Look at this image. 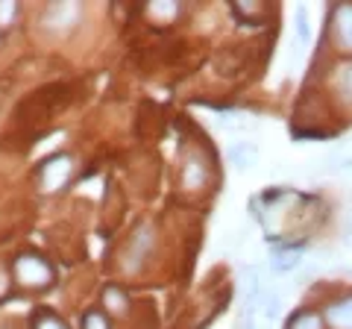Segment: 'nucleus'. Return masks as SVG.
Segmentation results:
<instances>
[{"mask_svg": "<svg viewBox=\"0 0 352 329\" xmlns=\"http://www.w3.org/2000/svg\"><path fill=\"white\" fill-rule=\"evenodd\" d=\"M12 273L21 285H27V288H41V285H47L53 279L50 265L41 256H32V253L18 256L15 265H12Z\"/></svg>", "mask_w": 352, "mask_h": 329, "instance_id": "1", "label": "nucleus"}, {"mask_svg": "<svg viewBox=\"0 0 352 329\" xmlns=\"http://www.w3.org/2000/svg\"><path fill=\"white\" fill-rule=\"evenodd\" d=\"M71 177V159L65 156H53L41 164V171H38V185L44 191H59L65 182H68Z\"/></svg>", "mask_w": 352, "mask_h": 329, "instance_id": "2", "label": "nucleus"}, {"mask_svg": "<svg viewBox=\"0 0 352 329\" xmlns=\"http://www.w3.org/2000/svg\"><path fill=\"white\" fill-rule=\"evenodd\" d=\"M323 321L329 329H352V291L332 303H326Z\"/></svg>", "mask_w": 352, "mask_h": 329, "instance_id": "3", "label": "nucleus"}, {"mask_svg": "<svg viewBox=\"0 0 352 329\" xmlns=\"http://www.w3.org/2000/svg\"><path fill=\"white\" fill-rule=\"evenodd\" d=\"M226 156L238 171H250V168H256V162H258V145L252 138H235L232 145H229Z\"/></svg>", "mask_w": 352, "mask_h": 329, "instance_id": "4", "label": "nucleus"}, {"mask_svg": "<svg viewBox=\"0 0 352 329\" xmlns=\"http://www.w3.org/2000/svg\"><path fill=\"white\" fill-rule=\"evenodd\" d=\"M335 41L338 47H344L346 53H352V3H340L335 9Z\"/></svg>", "mask_w": 352, "mask_h": 329, "instance_id": "5", "label": "nucleus"}, {"mask_svg": "<svg viewBox=\"0 0 352 329\" xmlns=\"http://www.w3.org/2000/svg\"><path fill=\"white\" fill-rule=\"evenodd\" d=\"M326 321L320 312L314 309H296L288 321H285V329H323Z\"/></svg>", "mask_w": 352, "mask_h": 329, "instance_id": "6", "label": "nucleus"}, {"mask_svg": "<svg viewBox=\"0 0 352 329\" xmlns=\"http://www.w3.org/2000/svg\"><path fill=\"white\" fill-rule=\"evenodd\" d=\"M302 265V253L300 250H291V253H276L267 262V270L270 273H294L296 268Z\"/></svg>", "mask_w": 352, "mask_h": 329, "instance_id": "7", "label": "nucleus"}, {"mask_svg": "<svg viewBox=\"0 0 352 329\" xmlns=\"http://www.w3.org/2000/svg\"><path fill=\"white\" fill-rule=\"evenodd\" d=\"M182 180H185V185H188V189H197V185H203V182H206V164L197 159V156H191L188 162H185Z\"/></svg>", "mask_w": 352, "mask_h": 329, "instance_id": "8", "label": "nucleus"}, {"mask_svg": "<svg viewBox=\"0 0 352 329\" xmlns=\"http://www.w3.org/2000/svg\"><path fill=\"white\" fill-rule=\"evenodd\" d=\"M150 229L144 226V229H141V233L135 235V241H132V250H129V253H126V268H135L138 265V259L141 256H144V250L150 247Z\"/></svg>", "mask_w": 352, "mask_h": 329, "instance_id": "9", "label": "nucleus"}, {"mask_svg": "<svg viewBox=\"0 0 352 329\" xmlns=\"http://www.w3.org/2000/svg\"><path fill=\"white\" fill-rule=\"evenodd\" d=\"M335 85H338V94L352 103V62H346V65H340V68H338Z\"/></svg>", "mask_w": 352, "mask_h": 329, "instance_id": "10", "label": "nucleus"}, {"mask_svg": "<svg viewBox=\"0 0 352 329\" xmlns=\"http://www.w3.org/2000/svg\"><path fill=\"white\" fill-rule=\"evenodd\" d=\"M296 39H300V45H308V41H311V27H308V9L305 6H296Z\"/></svg>", "mask_w": 352, "mask_h": 329, "instance_id": "11", "label": "nucleus"}, {"mask_svg": "<svg viewBox=\"0 0 352 329\" xmlns=\"http://www.w3.org/2000/svg\"><path fill=\"white\" fill-rule=\"evenodd\" d=\"M220 127H223L226 133H252V129H256V120H250V118H232V120H220Z\"/></svg>", "mask_w": 352, "mask_h": 329, "instance_id": "12", "label": "nucleus"}, {"mask_svg": "<svg viewBox=\"0 0 352 329\" xmlns=\"http://www.w3.org/2000/svg\"><path fill=\"white\" fill-rule=\"evenodd\" d=\"M32 329H68V326H65V321H59L56 315L41 312L38 317H32Z\"/></svg>", "mask_w": 352, "mask_h": 329, "instance_id": "13", "label": "nucleus"}, {"mask_svg": "<svg viewBox=\"0 0 352 329\" xmlns=\"http://www.w3.org/2000/svg\"><path fill=\"white\" fill-rule=\"evenodd\" d=\"M82 329H109L106 315H103V312H97V309L85 312V317H82Z\"/></svg>", "mask_w": 352, "mask_h": 329, "instance_id": "14", "label": "nucleus"}, {"mask_svg": "<svg viewBox=\"0 0 352 329\" xmlns=\"http://www.w3.org/2000/svg\"><path fill=\"white\" fill-rule=\"evenodd\" d=\"M103 303H106V306H109V309H112V312H118V315L126 309V300H124V294H120V291H115V288H109V291H106Z\"/></svg>", "mask_w": 352, "mask_h": 329, "instance_id": "15", "label": "nucleus"}, {"mask_svg": "<svg viewBox=\"0 0 352 329\" xmlns=\"http://www.w3.org/2000/svg\"><path fill=\"white\" fill-rule=\"evenodd\" d=\"M12 15H15V6L12 3H0V27H3Z\"/></svg>", "mask_w": 352, "mask_h": 329, "instance_id": "16", "label": "nucleus"}, {"mask_svg": "<svg viewBox=\"0 0 352 329\" xmlns=\"http://www.w3.org/2000/svg\"><path fill=\"white\" fill-rule=\"evenodd\" d=\"M346 244L352 247V221H349V226H346Z\"/></svg>", "mask_w": 352, "mask_h": 329, "instance_id": "17", "label": "nucleus"}]
</instances>
